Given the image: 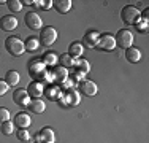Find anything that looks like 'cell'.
<instances>
[{
	"label": "cell",
	"instance_id": "cell-1",
	"mask_svg": "<svg viewBox=\"0 0 149 143\" xmlns=\"http://www.w3.org/2000/svg\"><path fill=\"white\" fill-rule=\"evenodd\" d=\"M5 48H6V51H8L11 56H21L24 51H26V48H24V41H21V38H17V37H8L6 38Z\"/></svg>",
	"mask_w": 149,
	"mask_h": 143
},
{
	"label": "cell",
	"instance_id": "cell-2",
	"mask_svg": "<svg viewBox=\"0 0 149 143\" xmlns=\"http://www.w3.org/2000/svg\"><path fill=\"white\" fill-rule=\"evenodd\" d=\"M120 18H122V21L125 24H136L138 21L141 19L140 10L135 8L132 5H127V6H124L122 11H120Z\"/></svg>",
	"mask_w": 149,
	"mask_h": 143
},
{
	"label": "cell",
	"instance_id": "cell-3",
	"mask_svg": "<svg viewBox=\"0 0 149 143\" xmlns=\"http://www.w3.org/2000/svg\"><path fill=\"white\" fill-rule=\"evenodd\" d=\"M114 41H116V45H118L119 48L129 49L130 46H132V43H133V35H132V32H130V30L122 29V30H119L118 34H116Z\"/></svg>",
	"mask_w": 149,
	"mask_h": 143
},
{
	"label": "cell",
	"instance_id": "cell-4",
	"mask_svg": "<svg viewBox=\"0 0 149 143\" xmlns=\"http://www.w3.org/2000/svg\"><path fill=\"white\" fill-rule=\"evenodd\" d=\"M56 40H57V30H56L54 27H45V29H41L40 30V41L41 45H45V46H49V45H52Z\"/></svg>",
	"mask_w": 149,
	"mask_h": 143
},
{
	"label": "cell",
	"instance_id": "cell-5",
	"mask_svg": "<svg viewBox=\"0 0 149 143\" xmlns=\"http://www.w3.org/2000/svg\"><path fill=\"white\" fill-rule=\"evenodd\" d=\"M29 73L30 76L33 78V80H43V78L48 76V72H46V65L43 62H38V60H35V62L30 64L29 67Z\"/></svg>",
	"mask_w": 149,
	"mask_h": 143
},
{
	"label": "cell",
	"instance_id": "cell-6",
	"mask_svg": "<svg viewBox=\"0 0 149 143\" xmlns=\"http://www.w3.org/2000/svg\"><path fill=\"white\" fill-rule=\"evenodd\" d=\"M114 46H116V41H114V37L111 34H102L98 37V41H97L95 48L102 49V51H113Z\"/></svg>",
	"mask_w": 149,
	"mask_h": 143
},
{
	"label": "cell",
	"instance_id": "cell-7",
	"mask_svg": "<svg viewBox=\"0 0 149 143\" xmlns=\"http://www.w3.org/2000/svg\"><path fill=\"white\" fill-rule=\"evenodd\" d=\"M24 22H26V26L29 27L30 30H38V29H41V26H43L41 18L38 16L35 11L26 13V16H24Z\"/></svg>",
	"mask_w": 149,
	"mask_h": 143
},
{
	"label": "cell",
	"instance_id": "cell-8",
	"mask_svg": "<svg viewBox=\"0 0 149 143\" xmlns=\"http://www.w3.org/2000/svg\"><path fill=\"white\" fill-rule=\"evenodd\" d=\"M13 102H15L16 105H19V107L29 105V102H30L29 92H27L26 89H16V91L13 92Z\"/></svg>",
	"mask_w": 149,
	"mask_h": 143
},
{
	"label": "cell",
	"instance_id": "cell-9",
	"mask_svg": "<svg viewBox=\"0 0 149 143\" xmlns=\"http://www.w3.org/2000/svg\"><path fill=\"white\" fill-rule=\"evenodd\" d=\"M37 142L38 143H54L56 137H54V130L51 127H45L40 130V134H37Z\"/></svg>",
	"mask_w": 149,
	"mask_h": 143
},
{
	"label": "cell",
	"instance_id": "cell-10",
	"mask_svg": "<svg viewBox=\"0 0 149 143\" xmlns=\"http://www.w3.org/2000/svg\"><path fill=\"white\" fill-rule=\"evenodd\" d=\"M17 27V19L15 16H2L0 18V29L5 32H11Z\"/></svg>",
	"mask_w": 149,
	"mask_h": 143
},
{
	"label": "cell",
	"instance_id": "cell-11",
	"mask_svg": "<svg viewBox=\"0 0 149 143\" xmlns=\"http://www.w3.org/2000/svg\"><path fill=\"white\" fill-rule=\"evenodd\" d=\"M79 92H83L84 95L92 97V95L97 94V84L91 80H84V81H81V84H79Z\"/></svg>",
	"mask_w": 149,
	"mask_h": 143
},
{
	"label": "cell",
	"instance_id": "cell-12",
	"mask_svg": "<svg viewBox=\"0 0 149 143\" xmlns=\"http://www.w3.org/2000/svg\"><path fill=\"white\" fill-rule=\"evenodd\" d=\"M30 123H32V119L27 113H17L15 116V126L17 129H27L30 126Z\"/></svg>",
	"mask_w": 149,
	"mask_h": 143
},
{
	"label": "cell",
	"instance_id": "cell-13",
	"mask_svg": "<svg viewBox=\"0 0 149 143\" xmlns=\"http://www.w3.org/2000/svg\"><path fill=\"white\" fill-rule=\"evenodd\" d=\"M98 37H100V34H98L97 30H89L84 35L83 41L87 48H95V46H97V41H98Z\"/></svg>",
	"mask_w": 149,
	"mask_h": 143
},
{
	"label": "cell",
	"instance_id": "cell-14",
	"mask_svg": "<svg viewBox=\"0 0 149 143\" xmlns=\"http://www.w3.org/2000/svg\"><path fill=\"white\" fill-rule=\"evenodd\" d=\"M27 92H29V95H32L33 99H38L41 94H43V84L40 83V81H32L29 84V88H27Z\"/></svg>",
	"mask_w": 149,
	"mask_h": 143
},
{
	"label": "cell",
	"instance_id": "cell-15",
	"mask_svg": "<svg viewBox=\"0 0 149 143\" xmlns=\"http://www.w3.org/2000/svg\"><path fill=\"white\" fill-rule=\"evenodd\" d=\"M52 6H54L60 14L68 13L70 8H72V0H52Z\"/></svg>",
	"mask_w": 149,
	"mask_h": 143
},
{
	"label": "cell",
	"instance_id": "cell-16",
	"mask_svg": "<svg viewBox=\"0 0 149 143\" xmlns=\"http://www.w3.org/2000/svg\"><path fill=\"white\" fill-rule=\"evenodd\" d=\"M125 57H127L129 62L136 64V62H140V60H141V51H140V49H136V48H133V46H130L129 49H125Z\"/></svg>",
	"mask_w": 149,
	"mask_h": 143
},
{
	"label": "cell",
	"instance_id": "cell-17",
	"mask_svg": "<svg viewBox=\"0 0 149 143\" xmlns=\"http://www.w3.org/2000/svg\"><path fill=\"white\" fill-rule=\"evenodd\" d=\"M29 110L32 113H43L45 111V108H46V105H45V102L43 100H40V99H33V100H30L29 102Z\"/></svg>",
	"mask_w": 149,
	"mask_h": 143
},
{
	"label": "cell",
	"instance_id": "cell-18",
	"mask_svg": "<svg viewBox=\"0 0 149 143\" xmlns=\"http://www.w3.org/2000/svg\"><path fill=\"white\" fill-rule=\"evenodd\" d=\"M83 51H84L83 45L78 43V41H73L72 45H70V48H68V56H72L73 59H78V57H81Z\"/></svg>",
	"mask_w": 149,
	"mask_h": 143
},
{
	"label": "cell",
	"instance_id": "cell-19",
	"mask_svg": "<svg viewBox=\"0 0 149 143\" xmlns=\"http://www.w3.org/2000/svg\"><path fill=\"white\" fill-rule=\"evenodd\" d=\"M19 78L21 76H19V73H17L16 70H8L3 80L6 81V84H8V86H16L17 83H19Z\"/></svg>",
	"mask_w": 149,
	"mask_h": 143
},
{
	"label": "cell",
	"instance_id": "cell-20",
	"mask_svg": "<svg viewBox=\"0 0 149 143\" xmlns=\"http://www.w3.org/2000/svg\"><path fill=\"white\" fill-rule=\"evenodd\" d=\"M57 56H56V53H45L43 54V64L46 67H54L56 64H57Z\"/></svg>",
	"mask_w": 149,
	"mask_h": 143
},
{
	"label": "cell",
	"instance_id": "cell-21",
	"mask_svg": "<svg viewBox=\"0 0 149 143\" xmlns=\"http://www.w3.org/2000/svg\"><path fill=\"white\" fill-rule=\"evenodd\" d=\"M38 45H40V41H38V38L35 37H29L24 43V48L27 49V51H35V49L38 48Z\"/></svg>",
	"mask_w": 149,
	"mask_h": 143
},
{
	"label": "cell",
	"instance_id": "cell-22",
	"mask_svg": "<svg viewBox=\"0 0 149 143\" xmlns=\"http://www.w3.org/2000/svg\"><path fill=\"white\" fill-rule=\"evenodd\" d=\"M6 3H8V8L11 13H17V11L22 10V2H21V0H10V2H6Z\"/></svg>",
	"mask_w": 149,
	"mask_h": 143
},
{
	"label": "cell",
	"instance_id": "cell-23",
	"mask_svg": "<svg viewBox=\"0 0 149 143\" xmlns=\"http://www.w3.org/2000/svg\"><path fill=\"white\" fill-rule=\"evenodd\" d=\"M0 130L5 135H11L13 130H15V126H13L11 121H5V123H2V126H0Z\"/></svg>",
	"mask_w": 149,
	"mask_h": 143
},
{
	"label": "cell",
	"instance_id": "cell-24",
	"mask_svg": "<svg viewBox=\"0 0 149 143\" xmlns=\"http://www.w3.org/2000/svg\"><path fill=\"white\" fill-rule=\"evenodd\" d=\"M59 60H60V64H62L63 69H67V67H73V65H74V62H76V60H74L72 56H68V54H63Z\"/></svg>",
	"mask_w": 149,
	"mask_h": 143
},
{
	"label": "cell",
	"instance_id": "cell-25",
	"mask_svg": "<svg viewBox=\"0 0 149 143\" xmlns=\"http://www.w3.org/2000/svg\"><path fill=\"white\" fill-rule=\"evenodd\" d=\"M16 137L19 138L21 142H29L30 140V134L27 129H17L16 130Z\"/></svg>",
	"mask_w": 149,
	"mask_h": 143
},
{
	"label": "cell",
	"instance_id": "cell-26",
	"mask_svg": "<svg viewBox=\"0 0 149 143\" xmlns=\"http://www.w3.org/2000/svg\"><path fill=\"white\" fill-rule=\"evenodd\" d=\"M54 78H56L57 81L65 80V78H67V70L63 69V67H57V69L54 70Z\"/></svg>",
	"mask_w": 149,
	"mask_h": 143
},
{
	"label": "cell",
	"instance_id": "cell-27",
	"mask_svg": "<svg viewBox=\"0 0 149 143\" xmlns=\"http://www.w3.org/2000/svg\"><path fill=\"white\" fill-rule=\"evenodd\" d=\"M74 65L76 67H79L81 70H83V73H86V72H89L91 70V65H89V62H87V60H76V62H74Z\"/></svg>",
	"mask_w": 149,
	"mask_h": 143
},
{
	"label": "cell",
	"instance_id": "cell-28",
	"mask_svg": "<svg viewBox=\"0 0 149 143\" xmlns=\"http://www.w3.org/2000/svg\"><path fill=\"white\" fill-rule=\"evenodd\" d=\"M5 121H10V111L0 107V123H5Z\"/></svg>",
	"mask_w": 149,
	"mask_h": 143
},
{
	"label": "cell",
	"instance_id": "cell-29",
	"mask_svg": "<svg viewBox=\"0 0 149 143\" xmlns=\"http://www.w3.org/2000/svg\"><path fill=\"white\" fill-rule=\"evenodd\" d=\"M78 102H79V95H78L76 92H70L68 94V103L70 105H76Z\"/></svg>",
	"mask_w": 149,
	"mask_h": 143
},
{
	"label": "cell",
	"instance_id": "cell-30",
	"mask_svg": "<svg viewBox=\"0 0 149 143\" xmlns=\"http://www.w3.org/2000/svg\"><path fill=\"white\" fill-rule=\"evenodd\" d=\"M8 88H10V86L6 84L5 80H0V97H2V95H5L6 92H8Z\"/></svg>",
	"mask_w": 149,
	"mask_h": 143
},
{
	"label": "cell",
	"instance_id": "cell-31",
	"mask_svg": "<svg viewBox=\"0 0 149 143\" xmlns=\"http://www.w3.org/2000/svg\"><path fill=\"white\" fill-rule=\"evenodd\" d=\"M35 5H37V6H41L43 10H48L49 6L52 5V2H43V0H40V2H35Z\"/></svg>",
	"mask_w": 149,
	"mask_h": 143
},
{
	"label": "cell",
	"instance_id": "cell-32",
	"mask_svg": "<svg viewBox=\"0 0 149 143\" xmlns=\"http://www.w3.org/2000/svg\"><path fill=\"white\" fill-rule=\"evenodd\" d=\"M136 29H138V32H140V30H141V32H146V30H148V21H144L143 24L138 21V22H136Z\"/></svg>",
	"mask_w": 149,
	"mask_h": 143
},
{
	"label": "cell",
	"instance_id": "cell-33",
	"mask_svg": "<svg viewBox=\"0 0 149 143\" xmlns=\"http://www.w3.org/2000/svg\"><path fill=\"white\" fill-rule=\"evenodd\" d=\"M24 3H26V5H32V3H35V2H32V0H24L22 5H24Z\"/></svg>",
	"mask_w": 149,
	"mask_h": 143
},
{
	"label": "cell",
	"instance_id": "cell-34",
	"mask_svg": "<svg viewBox=\"0 0 149 143\" xmlns=\"http://www.w3.org/2000/svg\"><path fill=\"white\" fill-rule=\"evenodd\" d=\"M37 143H38V142H37Z\"/></svg>",
	"mask_w": 149,
	"mask_h": 143
}]
</instances>
